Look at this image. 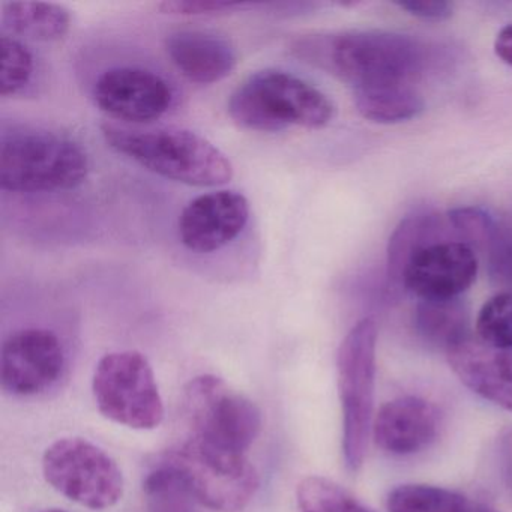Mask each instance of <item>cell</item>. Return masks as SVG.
I'll return each instance as SVG.
<instances>
[{
    "label": "cell",
    "mask_w": 512,
    "mask_h": 512,
    "mask_svg": "<svg viewBox=\"0 0 512 512\" xmlns=\"http://www.w3.org/2000/svg\"><path fill=\"white\" fill-rule=\"evenodd\" d=\"M305 64L353 86L413 85L436 65L434 47L409 35L377 31L304 35L290 46Z\"/></svg>",
    "instance_id": "cell-1"
},
{
    "label": "cell",
    "mask_w": 512,
    "mask_h": 512,
    "mask_svg": "<svg viewBox=\"0 0 512 512\" xmlns=\"http://www.w3.org/2000/svg\"><path fill=\"white\" fill-rule=\"evenodd\" d=\"M101 133L113 151L170 181L191 187H218L235 175L229 157L193 131L136 130L104 124Z\"/></svg>",
    "instance_id": "cell-2"
},
{
    "label": "cell",
    "mask_w": 512,
    "mask_h": 512,
    "mask_svg": "<svg viewBox=\"0 0 512 512\" xmlns=\"http://www.w3.org/2000/svg\"><path fill=\"white\" fill-rule=\"evenodd\" d=\"M227 112L245 130L280 133L292 127H326L334 118V104L322 91L293 74L263 70L251 74L233 91Z\"/></svg>",
    "instance_id": "cell-3"
},
{
    "label": "cell",
    "mask_w": 512,
    "mask_h": 512,
    "mask_svg": "<svg viewBox=\"0 0 512 512\" xmlns=\"http://www.w3.org/2000/svg\"><path fill=\"white\" fill-rule=\"evenodd\" d=\"M85 149L61 134L25 128L2 134L0 185L11 193H50L88 178Z\"/></svg>",
    "instance_id": "cell-4"
},
{
    "label": "cell",
    "mask_w": 512,
    "mask_h": 512,
    "mask_svg": "<svg viewBox=\"0 0 512 512\" xmlns=\"http://www.w3.org/2000/svg\"><path fill=\"white\" fill-rule=\"evenodd\" d=\"M377 326L374 320L356 323L337 352V386L343 418V455L356 472L367 457L373 430L376 391Z\"/></svg>",
    "instance_id": "cell-5"
},
{
    "label": "cell",
    "mask_w": 512,
    "mask_h": 512,
    "mask_svg": "<svg viewBox=\"0 0 512 512\" xmlns=\"http://www.w3.org/2000/svg\"><path fill=\"white\" fill-rule=\"evenodd\" d=\"M161 460L178 473L197 503L215 512L242 511L259 490V473L247 455L193 437Z\"/></svg>",
    "instance_id": "cell-6"
},
{
    "label": "cell",
    "mask_w": 512,
    "mask_h": 512,
    "mask_svg": "<svg viewBox=\"0 0 512 512\" xmlns=\"http://www.w3.org/2000/svg\"><path fill=\"white\" fill-rule=\"evenodd\" d=\"M182 409L191 437L224 451L245 454L262 430V412L254 401L212 374L185 386Z\"/></svg>",
    "instance_id": "cell-7"
},
{
    "label": "cell",
    "mask_w": 512,
    "mask_h": 512,
    "mask_svg": "<svg viewBox=\"0 0 512 512\" xmlns=\"http://www.w3.org/2000/svg\"><path fill=\"white\" fill-rule=\"evenodd\" d=\"M95 403L104 418L133 428L154 430L164 419V403L148 358L136 350L107 353L92 379Z\"/></svg>",
    "instance_id": "cell-8"
},
{
    "label": "cell",
    "mask_w": 512,
    "mask_h": 512,
    "mask_svg": "<svg viewBox=\"0 0 512 512\" xmlns=\"http://www.w3.org/2000/svg\"><path fill=\"white\" fill-rule=\"evenodd\" d=\"M43 473L58 493L92 511L113 508L124 496V475L116 461L82 437L53 442L43 455Z\"/></svg>",
    "instance_id": "cell-9"
},
{
    "label": "cell",
    "mask_w": 512,
    "mask_h": 512,
    "mask_svg": "<svg viewBox=\"0 0 512 512\" xmlns=\"http://www.w3.org/2000/svg\"><path fill=\"white\" fill-rule=\"evenodd\" d=\"M64 367L65 352L58 335L49 329H22L2 347V388L19 397L41 394L58 382Z\"/></svg>",
    "instance_id": "cell-10"
},
{
    "label": "cell",
    "mask_w": 512,
    "mask_h": 512,
    "mask_svg": "<svg viewBox=\"0 0 512 512\" xmlns=\"http://www.w3.org/2000/svg\"><path fill=\"white\" fill-rule=\"evenodd\" d=\"M95 104L101 112L130 124H149L169 112L173 92L169 83L145 68L118 67L98 77Z\"/></svg>",
    "instance_id": "cell-11"
},
{
    "label": "cell",
    "mask_w": 512,
    "mask_h": 512,
    "mask_svg": "<svg viewBox=\"0 0 512 512\" xmlns=\"http://www.w3.org/2000/svg\"><path fill=\"white\" fill-rule=\"evenodd\" d=\"M250 203L236 191H215L191 200L179 217V238L185 248L209 254L235 241L247 226Z\"/></svg>",
    "instance_id": "cell-12"
},
{
    "label": "cell",
    "mask_w": 512,
    "mask_h": 512,
    "mask_svg": "<svg viewBox=\"0 0 512 512\" xmlns=\"http://www.w3.org/2000/svg\"><path fill=\"white\" fill-rule=\"evenodd\" d=\"M478 274V259L466 242L440 241L419 251L404 286L422 301H449L466 292Z\"/></svg>",
    "instance_id": "cell-13"
},
{
    "label": "cell",
    "mask_w": 512,
    "mask_h": 512,
    "mask_svg": "<svg viewBox=\"0 0 512 512\" xmlns=\"http://www.w3.org/2000/svg\"><path fill=\"white\" fill-rule=\"evenodd\" d=\"M445 350L452 373L466 388L512 413V350L497 349L470 335Z\"/></svg>",
    "instance_id": "cell-14"
},
{
    "label": "cell",
    "mask_w": 512,
    "mask_h": 512,
    "mask_svg": "<svg viewBox=\"0 0 512 512\" xmlns=\"http://www.w3.org/2000/svg\"><path fill=\"white\" fill-rule=\"evenodd\" d=\"M439 425V410L433 403L407 395L380 406L371 437L386 454L412 455L436 440Z\"/></svg>",
    "instance_id": "cell-15"
},
{
    "label": "cell",
    "mask_w": 512,
    "mask_h": 512,
    "mask_svg": "<svg viewBox=\"0 0 512 512\" xmlns=\"http://www.w3.org/2000/svg\"><path fill=\"white\" fill-rule=\"evenodd\" d=\"M164 47L179 73L199 85L221 82L238 64L235 47L214 32L182 29L167 35Z\"/></svg>",
    "instance_id": "cell-16"
},
{
    "label": "cell",
    "mask_w": 512,
    "mask_h": 512,
    "mask_svg": "<svg viewBox=\"0 0 512 512\" xmlns=\"http://www.w3.org/2000/svg\"><path fill=\"white\" fill-rule=\"evenodd\" d=\"M2 28L14 38L52 43L67 37L71 13L59 4L7 2L2 5Z\"/></svg>",
    "instance_id": "cell-17"
},
{
    "label": "cell",
    "mask_w": 512,
    "mask_h": 512,
    "mask_svg": "<svg viewBox=\"0 0 512 512\" xmlns=\"http://www.w3.org/2000/svg\"><path fill=\"white\" fill-rule=\"evenodd\" d=\"M356 110L376 124H400L419 116L424 100L413 85H380L355 89Z\"/></svg>",
    "instance_id": "cell-18"
},
{
    "label": "cell",
    "mask_w": 512,
    "mask_h": 512,
    "mask_svg": "<svg viewBox=\"0 0 512 512\" xmlns=\"http://www.w3.org/2000/svg\"><path fill=\"white\" fill-rule=\"evenodd\" d=\"M443 221L436 214H416L404 218L392 233L388 245V277L394 284H404V275L413 257L440 242Z\"/></svg>",
    "instance_id": "cell-19"
},
{
    "label": "cell",
    "mask_w": 512,
    "mask_h": 512,
    "mask_svg": "<svg viewBox=\"0 0 512 512\" xmlns=\"http://www.w3.org/2000/svg\"><path fill=\"white\" fill-rule=\"evenodd\" d=\"M415 322L422 337L442 344L445 349L469 335L467 311L458 299L422 301L416 308Z\"/></svg>",
    "instance_id": "cell-20"
},
{
    "label": "cell",
    "mask_w": 512,
    "mask_h": 512,
    "mask_svg": "<svg viewBox=\"0 0 512 512\" xmlns=\"http://www.w3.org/2000/svg\"><path fill=\"white\" fill-rule=\"evenodd\" d=\"M466 497L449 488L428 484H403L386 499L389 512H467Z\"/></svg>",
    "instance_id": "cell-21"
},
{
    "label": "cell",
    "mask_w": 512,
    "mask_h": 512,
    "mask_svg": "<svg viewBox=\"0 0 512 512\" xmlns=\"http://www.w3.org/2000/svg\"><path fill=\"white\" fill-rule=\"evenodd\" d=\"M149 512H194L196 503L178 473L160 460L143 482Z\"/></svg>",
    "instance_id": "cell-22"
},
{
    "label": "cell",
    "mask_w": 512,
    "mask_h": 512,
    "mask_svg": "<svg viewBox=\"0 0 512 512\" xmlns=\"http://www.w3.org/2000/svg\"><path fill=\"white\" fill-rule=\"evenodd\" d=\"M296 499L301 512H373L346 488L323 476H307L299 482Z\"/></svg>",
    "instance_id": "cell-23"
},
{
    "label": "cell",
    "mask_w": 512,
    "mask_h": 512,
    "mask_svg": "<svg viewBox=\"0 0 512 512\" xmlns=\"http://www.w3.org/2000/svg\"><path fill=\"white\" fill-rule=\"evenodd\" d=\"M0 53H2L0 94L5 98L14 97L31 82L34 74V58L22 41L7 34L0 38Z\"/></svg>",
    "instance_id": "cell-24"
},
{
    "label": "cell",
    "mask_w": 512,
    "mask_h": 512,
    "mask_svg": "<svg viewBox=\"0 0 512 512\" xmlns=\"http://www.w3.org/2000/svg\"><path fill=\"white\" fill-rule=\"evenodd\" d=\"M479 340L497 349L512 350V293L493 296L482 305L476 319Z\"/></svg>",
    "instance_id": "cell-25"
},
{
    "label": "cell",
    "mask_w": 512,
    "mask_h": 512,
    "mask_svg": "<svg viewBox=\"0 0 512 512\" xmlns=\"http://www.w3.org/2000/svg\"><path fill=\"white\" fill-rule=\"evenodd\" d=\"M488 251L490 274L497 283L512 286V215L496 221Z\"/></svg>",
    "instance_id": "cell-26"
},
{
    "label": "cell",
    "mask_w": 512,
    "mask_h": 512,
    "mask_svg": "<svg viewBox=\"0 0 512 512\" xmlns=\"http://www.w3.org/2000/svg\"><path fill=\"white\" fill-rule=\"evenodd\" d=\"M448 217L449 223L461 239L475 247H487L496 226V220L488 212L481 208L466 206V208L452 209Z\"/></svg>",
    "instance_id": "cell-27"
},
{
    "label": "cell",
    "mask_w": 512,
    "mask_h": 512,
    "mask_svg": "<svg viewBox=\"0 0 512 512\" xmlns=\"http://www.w3.org/2000/svg\"><path fill=\"white\" fill-rule=\"evenodd\" d=\"M247 4L235 2H208V0H166L158 4V10L172 16H209V14L227 13V11L247 8Z\"/></svg>",
    "instance_id": "cell-28"
},
{
    "label": "cell",
    "mask_w": 512,
    "mask_h": 512,
    "mask_svg": "<svg viewBox=\"0 0 512 512\" xmlns=\"http://www.w3.org/2000/svg\"><path fill=\"white\" fill-rule=\"evenodd\" d=\"M397 7L428 22H443L454 13V5L449 2H398Z\"/></svg>",
    "instance_id": "cell-29"
},
{
    "label": "cell",
    "mask_w": 512,
    "mask_h": 512,
    "mask_svg": "<svg viewBox=\"0 0 512 512\" xmlns=\"http://www.w3.org/2000/svg\"><path fill=\"white\" fill-rule=\"evenodd\" d=\"M494 52L506 65L512 67V25L505 26L497 34L496 41H494Z\"/></svg>",
    "instance_id": "cell-30"
},
{
    "label": "cell",
    "mask_w": 512,
    "mask_h": 512,
    "mask_svg": "<svg viewBox=\"0 0 512 512\" xmlns=\"http://www.w3.org/2000/svg\"><path fill=\"white\" fill-rule=\"evenodd\" d=\"M467 512H499L496 511V509L488 508V506H469V509H467Z\"/></svg>",
    "instance_id": "cell-31"
},
{
    "label": "cell",
    "mask_w": 512,
    "mask_h": 512,
    "mask_svg": "<svg viewBox=\"0 0 512 512\" xmlns=\"http://www.w3.org/2000/svg\"><path fill=\"white\" fill-rule=\"evenodd\" d=\"M43 512H65V511H62V509H46V511H43Z\"/></svg>",
    "instance_id": "cell-32"
}]
</instances>
